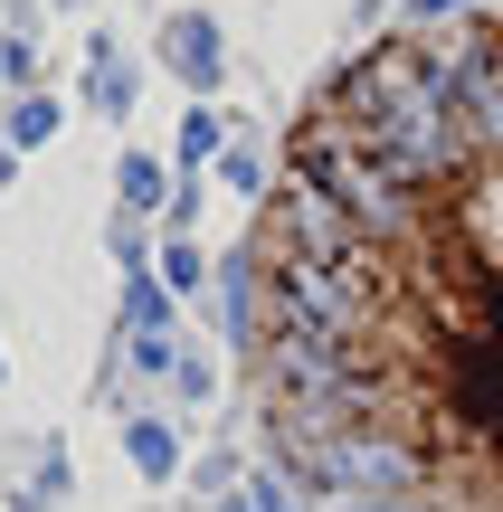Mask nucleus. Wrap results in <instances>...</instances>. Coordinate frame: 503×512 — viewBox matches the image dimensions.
Wrapping results in <instances>:
<instances>
[{"label":"nucleus","instance_id":"f257e3e1","mask_svg":"<svg viewBox=\"0 0 503 512\" xmlns=\"http://www.w3.org/2000/svg\"><path fill=\"white\" fill-rule=\"evenodd\" d=\"M247 351L342 512H503V0L418 10L304 105Z\"/></svg>","mask_w":503,"mask_h":512}]
</instances>
